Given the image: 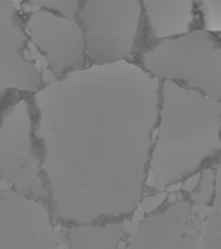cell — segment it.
<instances>
[{
	"label": "cell",
	"instance_id": "2",
	"mask_svg": "<svg viewBox=\"0 0 221 249\" xmlns=\"http://www.w3.org/2000/svg\"><path fill=\"white\" fill-rule=\"evenodd\" d=\"M124 0H86L80 18L86 28V42L90 58L96 62L106 61V47H111V61L122 57L118 49L116 24L120 21Z\"/></svg>",
	"mask_w": 221,
	"mask_h": 249
},
{
	"label": "cell",
	"instance_id": "5",
	"mask_svg": "<svg viewBox=\"0 0 221 249\" xmlns=\"http://www.w3.org/2000/svg\"><path fill=\"white\" fill-rule=\"evenodd\" d=\"M14 1H21V0H14Z\"/></svg>",
	"mask_w": 221,
	"mask_h": 249
},
{
	"label": "cell",
	"instance_id": "1",
	"mask_svg": "<svg viewBox=\"0 0 221 249\" xmlns=\"http://www.w3.org/2000/svg\"><path fill=\"white\" fill-rule=\"evenodd\" d=\"M36 46L46 53L54 72L83 67V32L73 21L62 19L49 11H39L28 21Z\"/></svg>",
	"mask_w": 221,
	"mask_h": 249
},
{
	"label": "cell",
	"instance_id": "4",
	"mask_svg": "<svg viewBox=\"0 0 221 249\" xmlns=\"http://www.w3.org/2000/svg\"><path fill=\"white\" fill-rule=\"evenodd\" d=\"M24 10H25V11H29V10H31L29 4H25V6H24Z\"/></svg>",
	"mask_w": 221,
	"mask_h": 249
},
{
	"label": "cell",
	"instance_id": "3",
	"mask_svg": "<svg viewBox=\"0 0 221 249\" xmlns=\"http://www.w3.org/2000/svg\"><path fill=\"white\" fill-rule=\"evenodd\" d=\"M36 7H47V9L57 10V3L55 0H29Z\"/></svg>",
	"mask_w": 221,
	"mask_h": 249
}]
</instances>
